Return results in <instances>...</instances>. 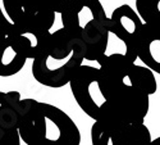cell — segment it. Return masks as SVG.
<instances>
[{
    "instance_id": "14",
    "label": "cell",
    "mask_w": 160,
    "mask_h": 145,
    "mask_svg": "<svg viewBox=\"0 0 160 145\" xmlns=\"http://www.w3.org/2000/svg\"><path fill=\"white\" fill-rule=\"evenodd\" d=\"M150 145H160V136L156 139H152V141L150 142Z\"/></svg>"
},
{
    "instance_id": "6",
    "label": "cell",
    "mask_w": 160,
    "mask_h": 145,
    "mask_svg": "<svg viewBox=\"0 0 160 145\" xmlns=\"http://www.w3.org/2000/svg\"><path fill=\"white\" fill-rule=\"evenodd\" d=\"M69 86L78 107L90 118L98 121L108 105L99 67L83 63L72 77Z\"/></svg>"
},
{
    "instance_id": "5",
    "label": "cell",
    "mask_w": 160,
    "mask_h": 145,
    "mask_svg": "<svg viewBox=\"0 0 160 145\" xmlns=\"http://www.w3.org/2000/svg\"><path fill=\"white\" fill-rule=\"evenodd\" d=\"M55 16L49 0H0V35H16L23 27L50 31Z\"/></svg>"
},
{
    "instance_id": "1",
    "label": "cell",
    "mask_w": 160,
    "mask_h": 145,
    "mask_svg": "<svg viewBox=\"0 0 160 145\" xmlns=\"http://www.w3.org/2000/svg\"><path fill=\"white\" fill-rule=\"evenodd\" d=\"M98 64L108 100L102 114H110L128 125L145 123L150 96L158 90L155 73L146 65L136 64L124 53L105 54Z\"/></svg>"
},
{
    "instance_id": "9",
    "label": "cell",
    "mask_w": 160,
    "mask_h": 145,
    "mask_svg": "<svg viewBox=\"0 0 160 145\" xmlns=\"http://www.w3.org/2000/svg\"><path fill=\"white\" fill-rule=\"evenodd\" d=\"M27 59H32L27 44L19 36L0 35V77L19 73Z\"/></svg>"
},
{
    "instance_id": "3",
    "label": "cell",
    "mask_w": 160,
    "mask_h": 145,
    "mask_svg": "<svg viewBox=\"0 0 160 145\" xmlns=\"http://www.w3.org/2000/svg\"><path fill=\"white\" fill-rule=\"evenodd\" d=\"M19 136L24 145H79L81 132L60 108L36 99H22Z\"/></svg>"
},
{
    "instance_id": "12",
    "label": "cell",
    "mask_w": 160,
    "mask_h": 145,
    "mask_svg": "<svg viewBox=\"0 0 160 145\" xmlns=\"http://www.w3.org/2000/svg\"><path fill=\"white\" fill-rule=\"evenodd\" d=\"M72 2L73 0H49L50 5L52 7V9L55 10L57 14H62Z\"/></svg>"
},
{
    "instance_id": "8",
    "label": "cell",
    "mask_w": 160,
    "mask_h": 145,
    "mask_svg": "<svg viewBox=\"0 0 160 145\" xmlns=\"http://www.w3.org/2000/svg\"><path fill=\"white\" fill-rule=\"evenodd\" d=\"M142 26L143 21L138 13L128 4L119 5L113 10L110 16V34L124 44V54L133 62L137 60L135 44Z\"/></svg>"
},
{
    "instance_id": "10",
    "label": "cell",
    "mask_w": 160,
    "mask_h": 145,
    "mask_svg": "<svg viewBox=\"0 0 160 145\" xmlns=\"http://www.w3.org/2000/svg\"><path fill=\"white\" fill-rule=\"evenodd\" d=\"M137 59L154 73L160 75V28L143 23L135 44Z\"/></svg>"
},
{
    "instance_id": "13",
    "label": "cell",
    "mask_w": 160,
    "mask_h": 145,
    "mask_svg": "<svg viewBox=\"0 0 160 145\" xmlns=\"http://www.w3.org/2000/svg\"><path fill=\"white\" fill-rule=\"evenodd\" d=\"M0 145H22V140H21V136H19V131H18V132H14V134L7 136V137H4L3 140H0Z\"/></svg>"
},
{
    "instance_id": "4",
    "label": "cell",
    "mask_w": 160,
    "mask_h": 145,
    "mask_svg": "<svg viewBox=\"0 0 160 145\" xmlns=\"http://www.w3.org/2000/svg\"><path fill=\"white\" fill-rule=\"evenodd\" d=\"M60 18L63 27L86 45V60L98 62L106 54L110 17L100 0H73Z\"/></svg>"
},
{
    "instance_id": "2",
    "label": "cell",
    "mask_w": 160,
    "mask_h": 145,
    "mask_svg": "<svg viewBox=\"0 0 160 145\" xmlns=\"http://www.w3.org/2000/svg\"><path fill=\"white\" fill-rule=\"evenodd\" d=\"M85 60L86 45L63 27L50 34L32 59V76L46 87L59 89L69 85Z\"/></svg>"
},
{
    "instance_id": "7",
    "label": "cell",
    "mask_w": 160,
    "mask_h": 145,
    "mask_svg": "<svg viewBox=\"0 0 160 145\" xmlns=\"http://www.w3.org/2000/svg\"><path fill=\"white\" fill-rule=\"evenodd\" d=\"M151 132L145 123L128 125L104 114L91 126L92 145H150Z\"/></svg>"
},
{
    "instance_id": "11",
    "label": "cell",
    "mask_w": 160,
    "mask_h": 145,
    "mask_svg": "<svg viewBox=\"0 0 160 145\" xmlns=\"http://www.w3.org/2000/svg\"><path fill=\"white\" fill-rule=\"evenodd\" d=\"M136 12L143 23L160 28V0H136Z\"/></svg>"
}]
</instances>
